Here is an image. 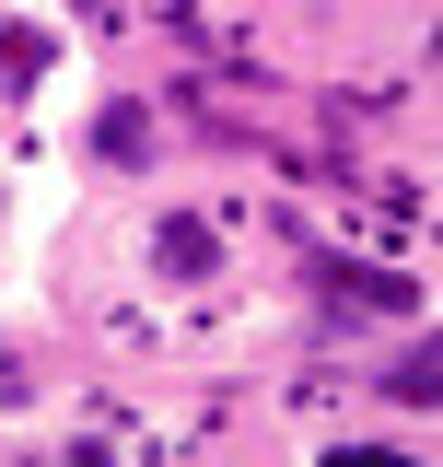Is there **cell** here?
<instances>
[{"instance_id":"6da1fadb","label":"cell","mask_w":443,"mask_h":467,"mask_svg":"<svg viewBox=\"0 0 443 467\" xmlns=\"http://www.w3.org/2000/svg\"><path fill=\"white\" fill-rule=\"evenodd\" d=\"M327 467H420V456H397V444H338Z\"/></svg>"},{"instance_id":"7a4b0ae2","label":"cell","mask_w":443,"mask_h":467,"mask_svg":"<svg viewBox=\"0 0 443 467\" xmlns=\"http://www.w3.org/2000/svg\"><path fill=\"white\" fill-rule=\"evenodd\" d=\"M0 386H12V339H0Z\"/></svg>"}]
</instances>
